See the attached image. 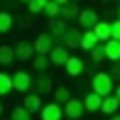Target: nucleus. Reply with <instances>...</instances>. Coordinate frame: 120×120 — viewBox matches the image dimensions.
Returning a JSON list of instances; mask_svg holds the SVG:
<instances>
[{"label": "nucleus", "mask_w": 120, "mask_h": 120, "mask_svg": "<svg viewBox=\"0 0 120 120\" xmlns=\"http://www.w3.org/2000/svg\"><path fill=\"white\" fill-rule=\"evenodd\" d=\"M90 84H92V90L94 92H98L100 96H110L114 94V78H112L110 72H96L94 76H92V80H90Z\"/></svg>", "instance_id": "f257e3e1"}, {"label": "nucleus", "mask_w": 120, "mask_h": 120, "mask_svg": "<svg viewBox=\"0 0 120 120\" xmlns=\"http://www.w3.org/2000/svg\"><path fill=\"white\" fill-rule=\"evenodd\" d=\"M12 82H14V90L16 92H22V94H28V90L34 86L32 74L26 72V70H16L12 74Z\"/></svg>", "instance_id": "f03ea898"}, {"label": "nucleus", "mask_w": 120, "mask_h": 120, "mask_svg": "<svg viewBox=\"0 0 120 120\" xmlns=\"http://www.w3.org/2000/svg\"><path fill=\"white\" fill-rule=\"evenodd\" d=\"M84 112H86V106H84V100H80V98H70L68 102L64 104V116L70 118V120L82 118Z\"/></svg>", "instance_id": "7ed1b4c3"}, {"label": "nucleus", "mask_w": 120, "mask_h": 120, "mask_svg": "<svg viewBox=\"0 0 120 120\" xmlns=\"http://www.w3.org/2000/svg\"><path fill=\"white\" fill-rule=\"evenodd\" d=\"M38 114H40V120H62L64 118V106L58 102H48L42 106V110Z\"/></svg>", "instance_id": "20e7f679"}, {"label": "nucleus", "mask_w": 120, "mask_h": 120, "mask_svg": "<svg viewBox=\"0 0 120 120\" xmlns=\"http://www.w3.org/2000/svg\"><path fill=\"white\" fill-rule=\"evenodd\" d=\"M34 48H36V54H50L54 48V36L50 32H40L34 40Z\"/></svg>", "instance_id": "39448f33"}, {"label": "nucleus", "mask_w": 120, "mask_h": 120, "mask_svg": "<svg viewBox=\"0 0 120 120\" xmlns=\"http://www.w3.org/2000/svg\"><path fill=\"white\" fill-rule=\"evenodd\" d=\"M14 50H16L18 62H28V60H32V58H34V54H36L34 42H28V40H20V42L14 46Z\"/></svg>", "instance_id": "423d86ee"}, {"label": "nucleus", "mask_w": 120, "mask_h": 120, "mask_svg": "<svg viewBox=\"0 0 120 120\" xmlns=\"http://www.w3.org/2000/svg\"><path fill=\"white\" fill-rule=\"evenodd\" d=\"M98 22H100V18H98V12H96L94 8H84V10H80V16H78V24H80V28L92 30Z\"/></svg>", "instance_id": "0eeeda50"}, {"label": "nucleus", "mask_w": 120, "mask_h": 120, "mask_svg": "<svg viewBox=\"0 0 120 120\" xmlns=\"http://www.w3.org/2000/svg\"><path fill=\"white\" fill-rule=\"evenodd\" d=\"M48 56H50V62L54 66H66V62L70 60V52H68V48H66L64 44H62V46H60V44L54 46Z\"/></svg>", "instance_id": "6e6552de"}, {"label": "nucleus", "mask_w": 120, "mask_h": 120, "mask_svg": "<svg viewBox=\"0 0 120 120\" xmlns=\"http://www.w3.org/2000/svg\"><path fill=\"white\" fill-rule=\"evenodd\" d=\"M64 70H66V74H68V76H72V78L80 76V74L86 70V62H84V58H80V56H70V60L66 62Z\"/></svg>", "instance_id": "1a4fd4ad"}, {"label": "nucleus", "mask_w": 120, "mask_h": 120, "mask_svg": "<svg viewBox=\"0 0 120 120\" xmlns=\"http://www.w3.org/2000/svg\"><path fill=\"white\" fill-rule=\"evenodd\" d=\"M102 102H104V96H100L98 92H88L84 96V106H86V112L94 114V112H100L102 110Z\"/></svg>", "instance_id": "9d476101"}, {"label": "nucleus", "mask_w": 120, "mask_h": 120, "mask_svg": "<svg viewBox=\"0 0 120 120\" xmlns=\"http://www.w3.org/2000/svg\"><path fill=\"white\" fill-rule=\"evenodd\" d=\"M82 42V30L80 28H68L66 34L62 36V44L66 48H80Z\"/></svg>", "instance_id": "9b49d317"}, {"label": "nucleus", "mask_w": 120, "mask_h": 120, "mask_svg": "<svg viewBox=\"0 0 120 120\" xmlns=\"http://www.w3.org/2000/svg\"><path fill=\"white\" fill-rule=\"evenodd\" d=\"M22 106H26L32 114L34 112H40L42 110V94H38V92H28V94H24V100H22Z\"/></svg>", "instance_id": "f8f14e48"}, {"label": "nucleus", "mask_w": 120, "mask_h": 120, "mask_svg": "<svg viewBox=\"0 0 120 120\" xmlns=\"http://www.w3.org/2000/svg\"><path fill=\"white\" fill-rule=\"evenodd\" d=\"M118 110H120V100L116 98L114 94H110V96H104V102H102V114L104 116H114V114H118Z\"/></svg>", "instance_id": "ddd939ff"}, {"label": "nucleus", "mask_w": 120, "mask_h": 120, "mask_svg": "<svg viewBox=\"0 0 120 120\" xmlns=\"http://www.w3.org/2000/svg\"><path fill=\"white\" fill-rule=\"evenodd\" d=\"M66 30H68V26H66L64 18H54V20H50V24H48V32H50L54 38H58V40H62V36L66 34Z\"/></svg>", "instance_id": "4468645a"}, {"label": "nucleus", "mask_w": 120, "mask_h": 120, "mask_svg": "<svg viewBox=\"0 0 120 120\" xmlns=\"http://www.w3.org/2000/svg\"><path fill=\"white\" fill-rule=\"evenodd\" d=\"M34 88L38 94H54V84H52V78L50 76H38L34 80Z\"/></svg>", "instance_id": "2eb2a0df"}, {"label": "nucleus", "mask_w": 120, "mask_h": 120, "mask_svg": "<svg viewBox=\"0 0 120 120\" xmlns=\"http://www.w3.org/2000/svg\"><path fill=\"white\" fill-rule=\"evenodd\" d=\"M92 30L96 32V36L100 38V42H108V40L112 38V22H108V20H100Z\"/></svg>", "instance_id": "dca6fc26"}, {"label": "nucleus", "mask_w": 120, "mask_h": 120, "mask_svg": "<svg viewBox=\"0 0 120 120\" xmlns=\"http://www.w3.org/2000/svg\"><path fill=\"white\" fill-rule=\"evenodd\" d=\"M98 44H100V38L96 36L94 30H84V32H82V42H80V48H82V50L90 52L94 46H98Z\"/></svg>", "instance_id": "f3484780"}, {"label": "nucleus", "mask_w": 120, "mask_h": 120, "mask_svg": "<svg viewBox=\"0 0 120 120\" xmlns=\"http://www.w3.org/2000/svg\"><path fill=\"white\" fill-rule=\"evenodd\" d=\"M78 16H80V8H78V4L74 0H70L68 4H64L62 10H60V18H64L66 22L68 20H78Z\"/></svg>", "instance_id": "a211bd4d"}, {"label": "nucleus", "mask_w": 120, "mask_h": 120, "mask_svg": "<svg viewBox=\"0 0 120 120\" xmlns=\"http://www.w3.org/2000/svg\"><path fill=\"white\" fill-rule=\"evenodd\" d=\"M104 46H106V60L120 62V40L110 38L108 42H104Z\"/></svg>", "instance_id": "6ab92c4d"}, {"label": "nucleus", "mask_w": 120, "mask_h": 120, "mask_svg": "<svg viewBox=\"0 0 120 120\" xmlns=\"http://www.w3.org/2000/svg\"><path fill=\"white\" fill-rule=\"evenodd\" d=\"M16 50H14L12 46H8V44H2L0 46V64L2 66H10L12 62H16Z\"/></svg>", "instance_id": "aec40b11"}, {"label": "nucleus", "mask_w": 120, "mask_h": 120, "mask_svg": "<svg viewBox=\"0 0 120 120\" xmlns=\"http://www.w3.org/2000/svg\"><path fill=\"white\" fill-rule=\"evenodd\" d=\"M50 64H52V62H50V56H48V54H36L34 60H32V66H34V70H36V72H40V74L46 72Z\"/></svg>", "instance_id": "412c9836"}, {"label": "nucleus", "mask_w": 120, "mask_h": 120, "mask_svg": "<svg viewBox=\"0 0 120 120\" xmlns=\"http://www.w3.org/2000/svg\"><path fill=\"white\" fill-rule=\"evenodd\" d=\"M14 90V82H12V74H6V72H0V94L6 96Z\"/></svg>", "instance_id": "4be33fe9"}, {"label": "nucleus", "mask_w": 120, "mask_h": 120, "mask_svg": "<svg viewBox=\"0 0 120 120\" xmlns=\"http://www.w3.org/2000/svg\"><path fill=\"white\" fill-rule=\"evenodd\" d=\"M10 120H32V112L26 106H14L10 112Z\"/></svg>", "instance_id": "5701e85b"}, {"label": "nucleus", "mask_w": 120, "mask_h": 120, "mask_svg": "<svg viewBox=\"0 0 120 120\" xmlns=\"http://www.w3.org/2000/svg\"><path fill=\"white\" fill-rule=\"evenodd\" d=\"M60 10H62V6L58 4V2H54V0H50V2H46V6H44V16L50 18V20H54V18L60 16Z\"/></svg>", "instance_id": "b1692460"}, {"label": "nucleus", "mask_w": 120, "mask_h": 120, "mask_svg": "<svg viewBox=\"0 0 120 120\" xmlns=\"http://www.w3.org/2000/svg\"><path fill=\"white\" fill-rule=\"evenodd\" d=\"M90 58H92V62H94V64L104 62V60H106V46H104V44L94 46L92 50H90Z\"/></svg>", "instance_id": "393cba45"}, {"label": "nucleus", "mask_w": 120, "mask_h": 120, "mask_svg": "<svg viewBox=\"0 0 120 120\" xmlns=\"http://www.w3.org/2000/svg\"><path fill=\"white\" fill-rule=\"evenodd\" d=\"M14 26V18L10 12H0V32L2 34H6V32H10V28Z\"/></svg>", "instance_id": "a878e982"}, {"label": "nucleus", "mask_w": 120, "mask_h": 120, "mask_svg": "<svg viewBox=\"0 0 120 120\" xmlns=\"http://www.w3.org/2000/svg\"><path fill=\"white\" fill-rule=\"evenodd\" d=\"M70 98H72V96H70V90L66 88V86H58V88L54 90V102H58V104L64 106Z\"/></svg>", "instance_id": "bb28decb"}, {"label": "nucleus", "mask_w": 120, "mask_h": 120, "mask_svg": "<svg viewBox=\"0 0 120 120\" xmlns=\"http://www.w3.org/2000/svg\"><path fill=\"white\" fill-rule=\"evenodd\" d=\"M26 6H28V12H30V14H42V12H44V6L40 4L38 0H30Z\"/></svg>", "instance_id": "cd10ccee"}, {"label": "nucleus", "mask_w": 120, "mask_h": 120, "mask_svg": "<svg viewBox=\"0 0 120 120\" xmlns=\"http://www.w3.org/2000/svg\"><path fill=\"white\" fill-rule=\"evenodd\" d=\"M112 64H114V66H112L108 72L112 74V78H114V80H120V62H112Z\"/></svg>", "instance_id": "c85d7f7f"}, {"label": "nucleus", "mask_w": 120, "mask_h": 120, "mask_svg": "<svg viewBox=\"0 0 120 120\" xmlns=\"http://www.w3.org/2000/svg\"><path fill=\"white\" fill-rule=\"evenodd\" d=\"M112 38H114V40H120V20H114V22H112Z\"/></svg>", "instance_id": "c756f323"}, {"label": "nucleus", "mask_w": 120, "mask_h": 120, "mask_svg": "<svg viewBox=\"0 0 120 120\" xmlns=\"http://www.w3.org/2000/svg\"><path fill=\"white\" fill-rule=\"evenodd\" d=\"M114 96H116V98L120 100V84H118V86H116V88H114Z\"/></svg>", "instance_id": "7c9ffc66"}, {"label": "nucleus", "mask_w": 120, "mask_h": 120, "mask_svg": "<svg viewBox=\"0 0 120 120\" xmlns=\"http://www.w3.org/2000/svg\"><path fill=\"white\" fill-rule=\"evenodd\" d=\"M54 2H58V4H60V6H64V4H68L70 0H54Z\"/></svg>", "instance_id": "2f4dec72"}, {"label": "nucleus", "mask_w": 120, "mask_h": 120, "mask_svg": "<svg viewBox=\"0 0 120 120\" xmlns=\"http://www.w3.org/2000/svg\"><path fill=\"white\" fill-rule=\"evenodd\" d=\"M108 120H120V114H114V116H108Z\"/></svg>", "instance_id": "473e14b6"}, {"label": "nucleus", "mask_w": 120, "mask_h": 120, "mask_svg": "<svg viewBox=\"0 0 120 120\" xmlns=\"http://www.w3.org/2000/svg\"><path fill=\"white\" fill-rule=\"evenodd\" d=\"M38 2H40L42 6H46V2H50V0H38Z\"/></svg>", "instance_id": "72a5a7b5"}, {"label": "nucleus", "mask_w": 120, "mask_h": 120, "mask_svg": "<svg viewBox=\"0 0 120 120\" xmlns=\"http://www.w3.org/2000/svg\"><path fill=\"white\" fill-rule=\"evenodd\" d=\"M18 2H20V4H28L30 0H18Z\"/></svg>", "instance_id": "f704fd0d"}, {"label": "nucleus", "mask_w": 120, "mask_h": 120, "mask_svg": "<svg viewBox=\"0 0 120 120\" xmlns=\"http://www.w3.org/2000/svg\"><path fill=\"white\" fill-rule=\"evenodd\" d=\"M118 20H120V6H118Z\"/></svg>", "instance_id": "c9c22d12"}, {"label": "nucleus", "mask_w": 120, "mask_h": 120, "mask_svg": "<svg viewBox=\"0 0 120 120\" xmlns=\"http://www.w3.org/2000/svg\"><path fill=\"white\" fill-rule=\"evenodd\" d=\"M74 2H78V0H74Z\"/></svg>", "instance_id": "e433bc0d"}]
</instances>
